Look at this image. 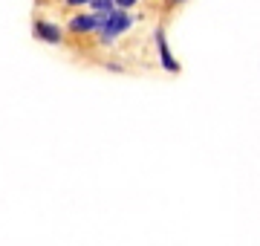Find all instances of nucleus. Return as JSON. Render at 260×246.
I'll list each match as a JSON object with an SVG mask.
<instances>
[{"mask_svg": "<svg viewBox=\"0 0 260 246\" xmlns=\"http://www.w3.org/2000/svg\"><path fill=\"white\" fill-rule=\"evenodd\" d=\"M90 6H93L95 15H110L113 6H116V0H90Z\"/></svg>", "mask_w": 260, "mask_h": 246, "instance_id": "39448f33", "label": "nucleus"}, {"mask_svg": "<svg viewBox=\"0 0 260 246\" xmlns=\"http://www.w3.org/2000/svg\"><path fill=\"white\" fill-rule=\"evenodd\" d=\"M67 3H73V6H81V3H90V0H67Z\"/></svg>", "mask_w": 260, "mask_h": 246, "instance_id": "0eeeda50", "label": "nucleus"}, {"mask_svg": "<svg viewBox=\"0 0 260 246\" xmlns=\"http://www.w3.org/2000/svg\"><path fill=\"white\" fill-rule=\"evenodd\" d=\"M136 0H116V6H121V9H127V6H133Z\"/></svg>", "mask_w": 260, "mask_h": 246, "instance_id": "423d86ee", "label": "nucleus"}, {"mask_svg": "<svg viewBox=\"0 0 260 246\" xmlns=\"http://www.w3.org/2000/svg\"><path fill=\"white\" fill-rule=\"evenodd\" d=\"M35 35L41 41H47V44H58V41H61V29L52 26V23H47V20H38L35 23Z\"/></svg>", "mask_w": 260, "mask_h": 246, "instance_id": "20e7f679", "label": "nucleus"}, {"mask_svg": "<svg viewBox=\"0 0 260 246\" xmlns=\"http://www.w3.org/2000/svg\"><path fill=\"white\" fill-rule=\"evenodd\" d=\"M133 26V18L124 15V12H110V15H102V44H110L116 35H121L124 29Z\"/></svg>", "mask_w": 260, "mask_h": 246, "instance_id": "f257e3e1", "label": "nucleus"}, {"mask_svg": "<svg viewBox=\"0 0 260 246\" xmlns=\"http://www.w3.org/2000/svg\"><path fill=\"white\" fill-rule=\"evenodd\" d=\"M177 3H179V0H177Z\"/></svg>", "mask_w": 260, "mask_h": 246, "instance_id": "6e6552de", "label": "nucleus"}, {"mask_svg": "<svg viewBox=\"0 0 260 246\" xmlns=\"http://www.w3.org/2000/svg\"><path fill=\"white\" fill-rule=\"evenodd\" d=\"M70 29H73V32H93V29H102V15H78V18L70 20Z\"/></svg>", "mask_w": 260, "mask_h": 246, "instance_id": "f03ea898", "label": "nucleus"}, {"mask_svg": "<svg viewBox=\"0 0 260 246\" xmlns=\"http://www.w3.org/2000/svg\"><path fill=\"white\" fill-rule=\"evenodd\" d=\"M156 49H159V58H162V67H165L168 73H177L179 64L174 61V55L168 52V44H165V32H162V26L156 29Z\"/></svg>", "mask_w": 260, "mask_h": 246, "instance_id": "7ed1b4c3", "label": "nucleus"}]
</instances>
